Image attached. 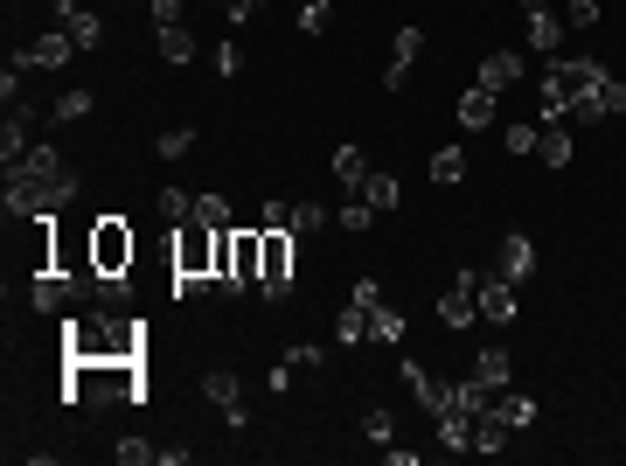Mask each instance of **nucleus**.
Returning <instances> with one entry per match:
<instances>
[{"label":"nucleus","instance_id":"28","mask_svg":"<svg viewBox=\"0 0 626 466\" xmlns=\"http://www.w3.org/2000/svg\"><path fill=\"white\" fill-rule=\"evenodd\" d=\"M188 216H195V223H209V230H230V202H223L216 188H209V195H195V209H188Z\"/></svg>","mask_w":626,"mask_h":466},{"label":"nucleus","instance_id":"3","mask_svg":"<svg viewBox=\"0 0 626 466\" xmlns=\"http://www.w3.org/2000/svg\"><path fill=\"white\" fill-rule=\"evenodd\" d=\"M174 279H216V230L209 223H174Z\"/></svg>","mask_w":626,"mask_h":466},{"label":"nucleus","instance_id":"21","mask_svg":"<svg viewBox=\"0 0 626 466\" xmlns=\"http://www.w3.org/2000/svg\"><path fill=\"white\" fill-rule=\"evenodd\" d=\"M70 42H77V49H98V42H105V14H98V7H77V14H70Z\"/></svg>","mask_w":626,"mask_h":466},{"label":"nucleus","instance_id":"8","mask_svg":"<svg viewBox=\"0 0 626 466\" xmlns=\"http://www.w3.org/2000/svg\"><path fill=\"white\" fill-rule=\"evenodd\" d=\"M404 390H411V397H418V411H432V418L453 404V383H439L425 362H404Z\"/></svg>","mask_w":626,"mask_h":466},{"label":"nucleus","instance_id":"31","mask_svg":"<svg viewBox=\"0 0 626 466\" xmlns=\"http://www.w3.org/2000/svg\"><path fill=\"white\" fill-rule=\"evenodd\" d=\"M91 105H98V98H91V91L77 84V91H63V98H56L49 112H56V119H91Z\"/></svg>","mask_w":626,"mask_h":466},{"label":"nucleus","instance_id":"33","mask_svg":"<svg viewBox=\"0 0 626 466\" xmlns=\"http://www.w3.org/2000/svg\"><path fill=\"white\" fill-rule=\"evenodd\" d=\"M154 154H160V160H181V154H195V133H188V126L160 133V140H154Z\"/></svg>","mask_w":626,"mask_h":466},{"label":"nucleus","instance_id":"27","mask_svg":"<svg viewBox=\"0 0 626 466\" xmlns=\"http://www.w3.org/2000/svg\"><path fill=\"white\" fill-rule=\"evenodd\" d=\"M397 195H404V188H397L390 174H369V181H362V202H369L376 216H383V209H397Z\"/></svg>","mask_w":626,"mask_h":466},{"label":"nucleus","instance_id":"42","mask_svg":"<svg viewBox=\"0 0 626 466\" xmlns=\"http://www.w3.org/2000/svg\"><path fill=\"white\" fill-rule=\"evenodd\" d=\"M320 28H327V0H307L300 7V35H320Z\"/></svg>","mask_w":626,"mask_h":466},{"label":"nucleus","instance_id":"17","mask_svg":"<svg viewBox=\"0 0 626 466\" xmlns=\"http://www.w3.org/2000/svg\"><path fill=\"white\" fill-rule=\"evenodd\" d=\"M473 376H480L487 390H508V383H515V362H508V348H480V355H473Z\"/></svg>","mask_w":626,"mask_h":466},{"label":"nucleus","instance_id":"43","mask_svg":"<svg viewBox=\"0 0 626 466\" xmlns=\"http://www.w3.org/2000/svg\"><path fill=\"white\" fill-rule=\"evenodd\" d=\"M216 70H223V77H237V70H244V49H237V42H223V49H216Z\"/></svg>","mask_w":626,"mask_h":466},{"label":"nucleus","instance_id":"20","mask_svg":"<svg viewBox=\"0 0 626 466\" xmlns=\"http://www.w3.org/2000/svg\"><path fill=\"white\" fill-rule=\"evenodd\" d=\"M453 404H460L467 418H487V411H494V390H487L480 376H467V383H453Z\"/></svg>","mask_w":626,"mask_h":466},{"label":"nucleus","instance_id":"10","mask_svg":"<svg viewBox=\"0 0 626 466\" xmlns=\"http://www.w3.org/2000/svg\"><path fill=\"white\" fill-rule=\"evenodd\" d=\"M202 397H209L237 432H244V397H237V376H230V369H209V376H202Z\"/></svg>","mask_w":626,"mask_h":466},{"label":"nucleus","instance_id":"45","mask_svg":"<svg viewBox=\"0 0 626 466\" xmlns=\"http://www.w3.org/2000/svg\"><path fill=\"white\" fill-rule=\"evenodd\" d=\"M154 21L160 28H181V0H154Z\"/></svg>","mask_w":626,"mask_h":466},{"label":"nucleus","instance_id":"13","mask_svg":"<svg viewBox=\"0 0 626 466\" xmlns=\"http://www.w3.org/2000/svg\"><path fill=\"white\" fill-rule=\"evenodd\" d=\"M494 272H501V279H515V286H522V279H529V272H536V244H529V237H522V230H515V237H501V265H494Z\"/></svg>","mask_w":626,"mask_h":466},{"label":"nucleus","instance_id":"40","mask_svg":"<svg viewBox=\"0 0 626 466\" xmlns=\"http://www.w3.org/2000/svg\"><path fill=\"white\" fill-rule=\"evenodd\" d=\"M258 230H293V202H265L258 209Z\"/></svg>","mask_w":626,"mask_h":466},{"label":"nucleus","instance_id":"44","mask_svg":"<svg viewBox=\"0 0 626 466\" xmlns=\"http://www.w3.org/2000/svg\"><path fill=\"white\" fill-rule=\"evenodd\" d=\"M0 98H7V105H21V70H14V63L0 70Z\"/></svg>","mask_w":626,"mask_h":466},{"label":"nucleus","instance_id":"38","mask_svg":"<svg viewBox=\"0 0 626 466\" xmlns=\"http://www.w3.org/2000/svg\"><path fill=\"white\" fill-rule=\"evenodd\" d=\"M599 105H606V119H613V112H626V84L613 77V70L599 77Z\"/></svg>","mask_w":626,"mask_h":466},{"label":"nucleus","instance_id":"26","mask_svg":"<svg viewBox=\"0 0 626 466\" xmlns=\"http://www.w3.org/2000/svg\"><path fill=\"white\" fill-rule=\"evenodd\" d=\"M160 56H167V63H195V35H188V21H181V28H160Z\"/></svg>","mask_w":626,"mask_h":466},{"label":"nucleus","instance_id":"2","mask_svg":"<svg viewBox=\"0 0 626 466\" xmlns=\"http://www.w3.org/2000/svg\"><path fill=\"white\" fill-rule=\"evenodd\" d=\"M140 237L126 230V216H98L91 223V272H133Z\"/></svg>","mask_w":626,"mask_h":466},{"label":"nucleus","instance_id":"18","mask_svg":"<svg viewBox=\"0 0 626 466\" xmlns=\"http://www.w3.org/2000/svg\"><path fill=\"white\" fill-rule=\"evenodd\" d=\"M460 126H467V133H487V126H494V91H487V84H473L467 98H460Z\"/></svg>","mask_w":626,"mask_h":466},{"label":"nucleus","instance_id":"46","mask_svg":"<svg viewBox=\"0 0 626 466\" xmlns=\"http://www.w3.org/2000/svg\"><path fill=\"white\" fill-rule=\"evenodd\" d=\"M84 0H49V14H56V28H70V14H77Z\"/></svg>","mask_w":626,"mask_h":466},{"label":"nucleus","instance_id":"24","mask_svg":"<svg viewBox=\"0 0 626 466\" xmlns=\"http://www.w3.org/2000/svg\"><path fill=\"white\" fill-rule=\"evenodd\" d=\"M404 334H411V327H404V313L390 307V300L369 313V341H404Z\"/></svg>","mask_w":626,"mask_h":466},{"label":"nucleus","instance_id":"47","mask_svg":"<svg viewBox=\"0 0 626 466\" xmlns=\"http://www.w3.org/2000/svg\"><path fill=\"white\" fill-rule=\"evenodd\" d=\"M522 7H529V14H536V7H550V0H522Z\"/></svg>","mask_w":626,"mask_h":466},{"label":"nucleus","instance_id":"16","mask_svg":"<svg viewBox=\"0 0 626 466\" xmlns=\"http://www.w3.org/2000/svg\"><path fill=\"white\" fill-rule=\"evenodd\" d=\"M515 77H522V56H515V49H501V56H487V63H480V77H473V84H487V91L501 98Z\"/></svg>","mask_w":626,"mask_h":466},{"label":"nucleus","instance_id":"32","mask_svg":"<svg viewBox=\"0 0 626 466\" xmlns=\"http://www.w3.org/2000/svg\"><path fill=\"white\" fill-rule=\"evenodd\" d=\"M154 202H160V216H167V223H188V209H195V195H188V188H160Z\"/></svg>","mask_w":626,"mask_h":466},{"label":"nucleus","instance_id":"9","mask_svg":"<svg viewBox=\"0 0 626 466\" xmlns=\"http://www.w3.org/2000/svg\"><path fill=\"white\" fill-rule=\"evenodd\" d=\"M327 174H334V181H341L348 195H362V181H369L376 167H369V154H362L355 140H341V147H334V160H327Z\"/></svg>","mask_w":626,"mask_h":466},{"label":"nucleus","instance_id":"48","mask_svg":"<svg viewBox=\"0 0 626 466\" xmlns=\"http://www.w3.org/2000/svg\"><path fill=\"white\" fill-rule=\"evenodd\" d=\"M223 7H230V0H223Z\"/></svg>","mask_w":626,"mask_h":466},{"label":"nucleus","instance_id":"15","mask_svg":"<svg viewBox=\"0 0 626 466\" xmlns=\"http://www.w3.org/2000/svg\"><path fill=\"white\" fill-rule=\"evenodd\" d=\"M529 49H536V56L564 49V14H557V7H536V14H529Z\"/></svg>","mask_w":626,"mask_h":466},{"label":"nucleus","instance_id":"11","mask_svg":"<svg viewBox=\"0 0 626 466\" xmlns=\"http://www.w3.org/2000/svg\"><path fill=\"white\" fill-rule=\"evenodd\" d=\"M28 133H35V105H7V133H0V160H7V167L35 147Z\"/></svg>","mask_w":626,"mask_h":466},{"label":"nucleus","instance_id":"34","mask_svg":"<svg viewBox=\"0 0 626 466\" xmlns=\"http://www.w3.org/2000/svg\"><path fill=\"white\" fill-rule=\"evenodd\" d=\"M390 432H397V418H390L383 404H369V411H362V439H376V446H383Z\"/></svg>","mask_w":626,"mask_h":466},{"label":"nucleus","instance_id":"30","mask_svg":"<svg viewBox=\"0 0 626 466\" xmlns=\"http://www.w3.org/2000/svg\"><path fill=\"white\" fill-rule=\"evenodd\" d=\"M334 216L320 209V202H293V237H313V230H327Z\"/></svg>","mask_w":626,"mask_h":466},{"label":"nucleus","instance_id":"39","mask_svg":"<svg viewBox=\"0 0 626 466\" xmlns=\"http://www.w3.org/2000/svg\"><path fill=\"white\" fill-rule=\"evenodd\" d=\"M418 49H425V28H418V21H404V28H397V63H411Z\"/></svg>","mask_w":626,"mask_h":466},{"label":"nucleus","instance_id":"37","mask_svg":"<svg viewBox=\"0 0 626 466\" xmlns=\"http://www.w3.org/2000/svg\"><path fill=\"white\" fill-rule=\"evenodd\" d=\"M564 28H599V0H564Z\"/></svg>","mask_w":626,"mask_h":466},{"label":"nucleus","instance_id":"7","mask_svg":"<svg viewBox=\"0 0 626 466\" xmlns=\"http://www.w3.org/2000/svg\"><path fill=\"white\" fill-rule=\"evenodd\" d=\"M70 49H77V42H70V28H49V35H35L14 63H28V70H63V63H70Z\"/></svg>","mask_w":626,"mask_h":466},{"label":"nucleus","instance_id":"35","mask_svg":"<svg viewBox=\"0 0 626 466\" xmlns=\"http://www.w3.org/2000/svg\"><path fill=\"white\" fill-rule=\"evenodd\" d=\"M112 453H119V466H147V460H160V446H147V439H119Z\"/></svg>","mask_w":626,"mask_h":466},{"label":"nucleus","instance_id":"19","mask_svg":"<svg viewBox=\"0 0 626 466\" xmlns=\"http://www.w3.org/2000/svg\"><path fill=\"white\" fill-rule=\"evenodd\" d=\"M508 439H515V432H508L494 411H487V418H473V453H487V460H494V453H508Z\"/></svg>","mask_w":626,"mask_h":466},{"label":"nucleus","instance_id":"4","mask_svg":"<svg viewBox=\"0 0 626 466\" xmlns=\"http://www.w3.org/2000/svg\"><path fill=\"white\" fill-rule=\"evenodd\" d=\"M293 258H300V237L293 230H265V272H258L265 300H293Z\"/></svg>","mask_w":626,"mask_h":466},{"label":"nucleus","instance_id":"12","mask_svg":"<svg viewBox=\"0 0 626 466\" xmlns=\"http://www.w3.org/2000/svg\"><path fill=\"white\" fill-rule=\"evenodd\" d=\"M494 418H501L508 432H529V425L543 418V404H536L529 390H501V397H494Z\"/></svg>","mask_w":626,"mask_h":466},{"label":"nucleus","instance_id":"6","mask_svg":"<svg viewBox=\"0 0 626 466\" xmlns=\"http://www.w3.org/2000/svg\"><path fill=\"white\" fill-rule=\"evenodd\" d=\"M473 286H480V272H460V286H453V293H439V320H446L453 334H467L473 320H480V300H473Z\"/></svg>","mask_w":626,"mask_h":466},{"label":"nucleus","instance_id":"36","mask_svg":"<svg viewBox=\"0 0 626 466\" xmlns=\"http://www.w3.org/2000/svg\"><path fill=\"white\" fill-rule=\"evenodd\" d=\"M334 223H341V230H348V237H355V230H369V223H376V209H369V202H362V195H355V202H348V209H341V216H334Z\"/></svg>","mask_w":626,"mask_h":466},{"label":"nucleus","instance_id":"22","mask_svg":"<svg viewBox=\"0 0 626 466\" xmlns=\"http://www.w3.org/2000/svg\"><path fill=\"white\" fill-rule=\"evenodd\" d=\"M501 147H508L515 160H522V154H536V147H543V126H536V119H515V126L501 133Z\"/></svg>","mask_w":626,"mask_h":466},{"label":"nucleus","instance_id":"5","mask_svg":"<svg viewBox=\"0 0 626 466\" xmlns=\"http://www.w3.org/2000/svg\"><path fill=\"white\" fill-rule=\"evenodd\" d=\"M473 300H480V320H494V327H508V320H515V279H501V272H480V286H473Z\"/></svg>","mask_w":626,"mask_h":466},{"label":"nucleus","instance_id":"29","mask_svg":"<svg viewBox=\"0 0 626 466\" xmlns=\"http://www.w3.org/2000/svg\"><path fill=\"white\" fill-rule=\"evenodd\" d=\"M460 174H467V154H460V147H439V154H432V181H439V188H453Z\"/></svg>","mask_w":626,"mask_h":466},{"label":"nucleus","instance_id":"14","mask_svg":"<svg viewBox=\"0 0 626 466\" xmlns=\"http://www.w3.org/2000/svg\"><path fill=\"white\" fill-rule=\"evenodd\" d=\"M432 425H439V446H446V453H473V418L460 411V404H446Z\"/></svg>","mask_w":626,"mask_h":466},{"label":"nucleus","instance_id":"23","mask_svg":"<svg viewBox=\"0 0 626 466\" xmlns=\"http://www.w3.org/2000/svg\"><path fill=\"white\" fill-rule=\"evenodd\" d=\"M334 341H341V348H355V341H369V313L355 307V300H348V307H341V320H334Z\"/></svg>","mask_w":626,"mask_h":466},{"label":"nucleus","instance_id":"25","mask_svg":"<svg viewBox=\"0 0 626 466\" xmlns=\"http://www.w3.org/2000/svg\"><path fill=\"white\" fill-rule=\"evenodd\" d=\"M543 167H571V133L564 126H543V147H536Z\"/></svg>","mask_w":626,"mask_h":466},{"label":"nucleus","instance_id":"41","mask_svg":"<svg viewBox=\"0 0 626 466\" xmlns=\"http://www.w3.org/2000/svg\"><path fill=\"white\" fill-rule=\"evenodd\" d=\"M348 300H355L362 313H376V307H383V279H355V293H348Z\"/></svg>","mask_w":626,"mask_h":466},{"label":"nucleus","instance_id":"1","mask_svg":"<svg viewBox=\"0 0 626 466\" xmlns=\"http://www.w3.org/2000/svg\"><path fill=\"white\" fill-rule=\"evenodd\" d=\"M63 355H70V362H126V355H147V320L70 313V320H63Z\"/></svg>","mask_w":626,"mask_h":466}]
</instances>
